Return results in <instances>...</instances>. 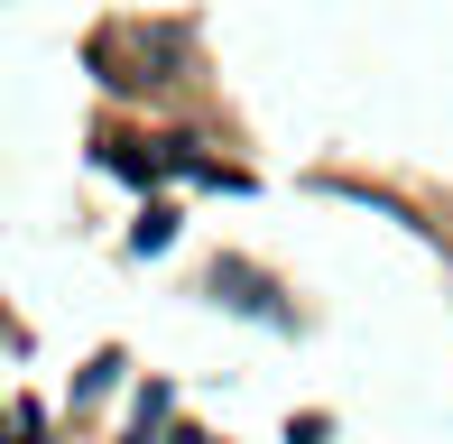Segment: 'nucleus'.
<instances>
[{"label":"nucleus","instance_id":"obj_1","mask_svg":"<svg viewBox=\"0 0 453 444\" xmlns=\"http://www.w3.org/2000/svg\"><path fill=\"white\" fill-rule=\"evenodd\" d=\"M167 241H176V213H149V222H139V232H130V250L149 259V250H167Z\"/></svg>","mask_w":453,"mask_h":444},{"label":"nucleus","instance_id":"obj_2","mask_svg":"<svg viewBox=\"0 0 453 444\" xmlns=\"http://www.w3.org/2000/svg\"><path fill=\"white\" fill-rule=\"evenodd\" d=\"M176 444H213V435H176Z\"/></svg>","mask_w":453,"mask_h":444}]
</instances>
